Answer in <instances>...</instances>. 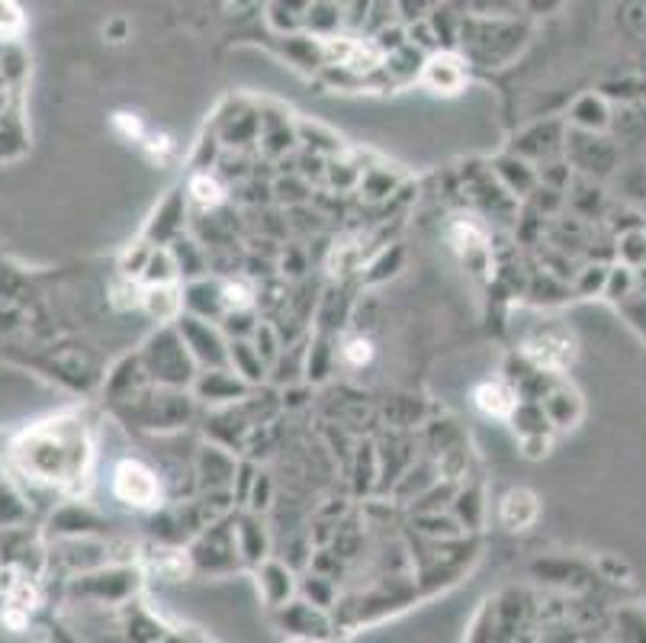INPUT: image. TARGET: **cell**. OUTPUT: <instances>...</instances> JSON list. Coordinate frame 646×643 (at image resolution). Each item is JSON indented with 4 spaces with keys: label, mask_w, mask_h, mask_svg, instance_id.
I'll return each mask as SVG.
<instances>
[{
    "label": "cell",
    "mask_w": 646,
    "mask_h": 643,
    "mask_svg": "<svg viewBox=\"0 0 646 643\" xmlns=\"http://www.w3.org/2000/svg\"><path fill=\"white\" fill-rule=\"evenodd\" d=\"M425 81L434 87V91H444V94H454L460 81H463V68L454 55H438L425 71Z\"/></svg>",
    "instance_id": "cell-7"
},
{
    "label": "cell",
    "mask_w": 646,
    "mask_h": 643,
    "mask_svg": "<svg viewBox=\"0 0 646 643\" xmlns=\"http://www.w3.org/2000/svg\"><path fill=\"white\" fill-rule=\"evenodd\" d=\"M328 49H332V55L348 68H370L380 62L377 49L364 46V42H354V39H328Z\"/></svg>",
    "instance_id": "cell-6"
},
{
    "label": "cell",
    "mask_w": 646,
    "mask_h": 643,
    "mask_svg": "<svg viewBox=\"0 0 646 643\" xmlns=\"http://www.w3.org/2000/svg\"><path fill=\"white\" fill-rule=\"evenodd\" d=\"M13 457H17L20 470L29 480L68 489L81 480L90 457V444L78 422L58 418V422H45L33 431H26Z\"/></svg>",
    "instance_id": "cell-1"
},
{
    "label": "cell",
    "mask_w": 646,
    "mask_h": 643,
    "mask_svg": "<svg viewBox=\"0 0 646 643\" xmlns=\"http://www.w3.org/2000/svg\"><path fill=\"white\" fill-rule=\"evenodd\" d=\"M113 492L126 505L152 508V505H158L161 486H158V476L148 470L142 460H123V463H116V470H113Z\"/></svg>",
    "instance_id": "cell-2"
},
{
    "label": "cell",
    "mask_w": 646,
    "mask_h": 643,
    "mask_svg": "<svg viewBox=\"0 0 646 643\" xmlns=\"http://www.w3.org/2000/svg\"><path fill=\"white\" fill-rule=\"evenodd\" d=\"M534 518H537V499L531 496V492H524V489L508 492L505 502H502V521H505V525L512 531H518V528H528Z\"/></svg>",
    "instance_id": "cell-4"
},
{
    "label": "cell",
    "mask_w": 646,
    "mask_h": 643,
    "mask_svg": "<svg viewBox=\"0 0 646 643\" xmlns=\"http://www.w3.org/2000/svg\"><path fill=\"white\" fill-rule=\"evenodd\" d=\"M225 306H248V290L245 287H225Z\"/></svg>",
    "instance_id": "cell-10"
},
{
    "label": "cell",
    "mask_w": 646,
    "mask_h": 643,
    "mask_svg": "<svg viewBox=\"0 0 646 643\" xmlns=\"http://www.w3.org/2000/svg\"><path fill=\"white\" fill-rule=\"evenodd\" d=\"M524 351H528V357L537 367H547V370H557V367L569 364V357H573V345H569L563 335H553V332L531 338Z\"/></svg>",
    "instance_id": "cell-3"
},
{
    "label": "cell",
    "mask_w": 646,
    "mask_h": 643,
    "mask_svg": "<svg viewBox=\"0 0 646 643\" xmlns=\"http://www.w3.org/2000/svg\"><path fill=\"white\" fill-rule=\"evenodd\" d=\"M348 357H351L354 364L367 361V357H370V345H367V341H351V345H348Z\"/></svg>",
    "instance_id": "cell-11"
},
{
    "label": "cell",
    "mask_w": 646,
    "mask_h": 643,
    "mask_svg": "<svg viewBox=\"0 0 646 643\" xmlns=\"http://www.w3.org/2000/svg\"><path fill=\"white\" fill-rule=\"evenodd\" d=\"M190 190H193V197L206 206H216L222 200V187L216 181H209V177H197V181L190 184Z\"/></svg>",
    "instance_id": "cell-8"
},
{
    "label": "cell",
    "mask_w": 646,
    "mask_h": 643,
    "mask_svg": "<svg viewBox=\"0 0 646 643\" xmlns=\"http://www.w3.org/2000/svg\"><path fill=\"white\" fill-rule=\"evenodd\" d=\"M476 406L483 409L486 415H495V418H505V415H512L515 409V393L508 390L505 383H483V386H476Z\"/></svg>",
    "instance_id": "cell-5"
},
{
    "label": "cell",
    "mask_w": 646,
    "mask_h": 643,
    "mask_svg": "<svg viewBox=\"0 0 646 643\" xmlns=\"http://www.w3.org/2000/svg\"><path fill=\"white\" fill-rule=\"evenodd\" d=\"M20 26H23L20 10L13 7V4H0V36H13V33H20Z\"/></svg>",
    "instance_id": "cell-9"
}]
</instances>
